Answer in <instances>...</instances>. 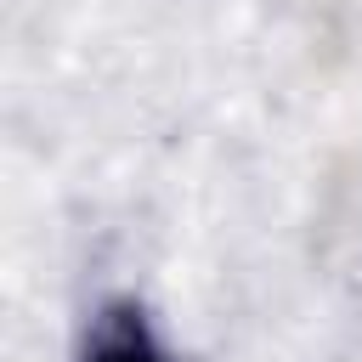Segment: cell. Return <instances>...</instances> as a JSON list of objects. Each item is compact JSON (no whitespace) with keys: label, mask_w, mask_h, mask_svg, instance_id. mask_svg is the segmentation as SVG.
I'll return each instance as SVG.
<instances>
[{"label":"cell","mask_w":362,"mask_h":362,"mask_svg":"<svg viewBox=\"0 0 362 362\" xmlns=\"http://www.w3.org/2000/svg\"><path fill=\"white\" fill-rule=\"evenodd\" d=\"M90 362H164V351L153 345V334H147L141 311L113 305V311L102 317L96 339H90Z\"/></svg>","instance_id":"cell-1"}]
</instances>
